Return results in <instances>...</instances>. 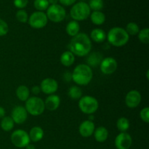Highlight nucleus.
Returning <instances> with one entry per match:
<instances>
[{
  "label": "nucleus",
  "instance_id": "nucleus-36",
  "mask_svg": "<svg viewBox=\"0 0 149 149\" xmlns=\"http://www.w3.org/2000/svg\"><path fill=\"white\" fill-rule=\"evenodd\" d=\"M58 1L64 6H71L75 4L77 0H58Z\"/></svg>",
  "mask_w": 149,
  "mask_h": 149
},
{
  "label": "nucleus",
  "instance_id": "nucleus-27",
  "mask_svg": "<svg viewBox=\"0 0 149 149\" xmlns=\"http://www.w3.org/2000/svg\"><path fill=\"white\" fill-rule=\"evenodd\" d=\"M102 60V55L99 52H93L87 58V63L89 64V66H96L100 64Z\"/></svg>",
  "mask_w": 149,
  "mask_h": 149
},
{
  "label": "nucleus",
  "instance_id": "nucleus-37",
  "mask_svg": "<svg viewBox=\"0 0 149 149\" xmlns=\"http://www.w3.org/2000/svg\"><path fill=\"white\" fill-rule=\"evenodd\" d=\"M40 91H41V89H40V87H39V86H36V85L33 86L31 89V92L35 95H38L39 93H40Z\"/></svg>",
  "mask_w": 149,
  "mask_h": 149
},
{
  "label": "nucleus",
  "instance_id": "nucleus-40",
  "mask_svg": "<svg viewBox=\"0 0 149 149\" xmlns=\"http://www.w3.org/2000/svg\"><path fill=\"white\" fill-rule=\"evenodd\" d=\"M26 149H35V146L33 145H32V144L29 143V145L26 146Z\"/></svg>",
  "mask_w": 149,
  "mask_h": 149
},
{
  "label": "nucleus",
  "instance_id": "nucleus-35",
  "mask_svg": "<svg viewBox=\"0 0 149 149\" xmlns=\"http://www.w3.org/2000/svg\"><path fill=\"white\" fill-rule=\"evenodd\" d=\"M28 3H29V0H14L13 1L15 7L18 8L19 10H23V8H25L27 6Z\"/></svg>",
  "mask_w": 149,
  "mask_h": 149
},
{
  "label": "nucleus",
  "instance_id": "nucleus-9",
  "mask_svg": "<svg viewBox=\"0 0 149 149\" xmlns=\"http://www.w3.org/2000/svg\"><path fill=\"white\" fill-rule=\"evenodd\" d=\"M29 25L31 28L35 29H43L47 24L48 19L46 13L44 12L36 11L32 13L30 17H29Z\"/></svg>",
  "mask_w": 149,
  "mask_h": 149
},
{
  "label": "nucleus",
  "instance_id": "nucleus-4",
  "mask_svg": "<svg viewBox=\"0 0 149 149\" xmlns=\"http://www.w3.org/2000/svg\"><path fill=\"white\" fill-rule=\"evenodd\" d=\"M91 10L88 4L85 1H79L75 3L70 10V15L76 21L84 20L90 17Z\"/></svg>",
  "mask_w": 149,
  "mask_h": 149
},
{
  "label": "nucleus",
  "instance_id": "nucleus-16",
  "mask_svg": "<svg viewBox=\"0 0 149 149\" xmlns=\"http://www.w3.org/2000/svg\"><path fill=\"white\" fill-rule=\"evenodd\" d=\"M61 104V98L58 95L55 94L49 95L45 101V109L50 111L57 110Z\"/></svg>",
  "mask_w": 149,
  "mask_h": 149
},
{
  "label": "nucleus",
  "instance_id": "nucleus-20",
  "mask_svg": "<svg viewBox=\"0 0 149 149\" xmlns=\"http://www.w3.org/2000/svg\"><path fill=\"white\" fill-rule=\"evenodd\" d=\"M60 61L64 66L69 67L74 64L75 61V55L70 51H65L61 55Z\"/></svg>",
  "mask_w": 149,
  "mask_h": 149
},
{
  "label": "nucleus",
  "instance_id": "nucleus-11",
  "mask_svg": "<svg viewBox=\"0 0 149 149\" xmlns=\"http://www.w3.org/2000/svg\"><path fill=\"white\" fill-rule=\"evenodd\" d=\"M132 143V138L127 132H121L115 139V146L117 149H129Z\"/></svg>",
  "mask_w": 149,
  "mask_h": 149
},
{
  "label": "nucleus",
  "instance_id": "nucleus-41",
  "mask_svg": "<svg viewBox=\"0 0 149 149\" xmlns=\"http://www.w3.org/2000/svg\"><path fill=\"white\" fill-rule=\"evenodd\" d=\"M148 73L149 71H147V74H146V77H147V79H148Z\"/></svg>",
  "mask_w": 149,
  "mask_h": 149
},
{
  "label": "nucleus",
  "instance_id": "nucleus-26",
  "mask_svg": "<svg viewBox=\"0 0 149 149\" xmlns=\"http://www.w3.org/2000/svg\"><path fill=\"white\" fill-rule=\"evenodd\" d=\"M130 126V121L125 117L119 118L116 122V127L121 132H126L129 130Z\"/></svg>",
  "mask_w": 149,
  "mask_h": 149
},
{
  "label": "nucleus",
  "instance_id": "nucleus-7",
  "mask_svg": "<svg viewBox=\"0 0 149 149\" xmlns=\"http://www.w3.org/2000/svg\"><path fill=\"white\" fill-rule=\"evenodd\" d=\"M46 15L48 20L50 21L53 23H60L65 19L66 12L64 7L60 4H53L49 6L47 10Z\"/></svg>",
  "mask_w": 149,
  "mask_h": 149
},
{
  "label": "nucleus",
  "instance_id": "nucleus-31",
  "mask_svg": "<svg viewBox=\"0 0 149 149\" xmlns=\"http://www.w3.org/2000/svg\"><path fill=\"white\" fill-rule=\"evenodd\" d=\"M138 34L141 42L143 44L149 43V29L148 28H145V29L141 30Z\"/></svg>",
  "mask_w": 149,
  "mask_h": 149
},
{
  "label": "nucleus",
  "instance_id": "nucleus-32",
  "mask_svg": "<svg viewBox=\"0 0 149 149\" xmlns=\"http://www.w3.org/2000/svg\"><path fill=\"white\" fill-rule=\"evenodd\" d=\"M15 17L16 19L22 23H26L29 20V15H28L27 12L24 10H17L15 14Z\"/></svg>",
  "mask_w": 149,
  "mask_h": 149
},
{
  "label": "nucleus",
  "instance_id": "nucleus-14",
  "mask_svg": "<svg viewBox=\"0 0 149 149\" xmlns=\"http://www.w3.org/2000/svg\"><path fill=\"white\" fill-rule=\"evenodd\" d=\"M11 118L13 119L14 123L17 125L23 124L28 118V113L25 107L23 106H16L12 111Z\"/></svg>",
  "mask_w": 149,
  "mask_h": 149
},
{
  "label": "nucleus",
  "instance_id": "nucleus-15",
  "mask_svg": "<svg viewBox=\"0 0 149 149\" xmlns=\"http://www.w3.org/2000/svg\"><path fill=\"white\" fill-rule=\"evenodd\" d=\"M95 130V124L93 121L85 120L82 122L79 127V134L84 138H89L93 135Z\"/></svg>",
  "mask_w": 149,
  "mask_h": 149
},
{
  "label": "nucleus",
  "instance_id": "nucleus-12",
  "mask_svg": "<svg viewBox=\"0 0 149 149\" xmlns=\"http://www.w3.org/2000/svg\"><path fill=\"white\" fill-rule=\"evenodd\" d=\"M41 91L47 95H52L56 93L58 89L57 81L52 78H46L43 79L40 84Z\"/></svg>",
  "mask_w": 149,
  "mask_h": 149
},
{
  "label": "nucleus",
  "instance_id": "nucleus-42",
  "mask_svg": "<svg viewBox=\"0 0 149 149\" xmlns=\"http://www.w3.org/2000/svg\"><path fill=\"white\" fill-rule=\"evenodd\" d=\"M81 1H84V0H81Z\"/></svg>",
  "mask_w": 149,
  "mask_h": 149
},
{
  "label": "nucleus",
  "instance_id": "nucleus-33",
  "mask_svg": "<svg viewBox=\"0 0 149 149\" xmlns=\"http://www.w3.org/2000/svg\"><path fill=\"white\" fill-rule=\"evenodd\" d=\"M9 32L8 24L4 20L0 18V36H4Z\"/></svg>",
  "mask_w": 149,
  "mask_h": 149
},
{
  "label": "nucleus",
  "instance_id": "nucleus-24",
  "mask_svg": "<svg viewBox=\"0 0 149 149\" xmlns=\"http://www.w3.org/2000/svg\"><path fill=\"white\" fill-rule=\"evenodd\" d=\"M15 123L11 116H4L1 119L0 126L1 128L5 132H10L14 128Z\"/></svg>",
  "mask_w": 149,
  "mask_h": 149
},
{
  "label": "nucleus",
  "instance_id": "nucleus-5",
  "mask_svg": "<svg viewBox=\"0 0 149 149\" xmlns=\"http://www.w3.org/2000/svg\"><path fill=\"white\" fill-rule=\"evenodd\" d=\"M25 109L28 113L32 116H39L45 110V101L39 97H31L26 101Z\"/></svg>",
  "mask_w": 149,
  "mask_h": 149
},
{
  "label": "nucleus",
  "instance_id": "nucleus-6",
  "mask_svg": "<svg viewBox=\"0 0 149 149\" xmlns=\"http://www.w3.org/2000/svg\"><path fill=\"white\" fill-rule=\"evenodd\" d=\"M99 103L95 97L90 95L82 96L79 101V108L82 113L91 115L97 111Z\"/></svg>",
  "mask_w": 149,
  "mask_h": 149
},
{
  "label": "nucleus",
  "instance_id": "nucleus-25",
  "mask_svg": "<svg viewBox=\"0 0 149 149\" xmlns=\"http://www.w3.org/2000/svg\"><path fill=\"white\" fill-rule=\"evenodd\" d=\"M68 95L73 100H79L82 97V90L78 86H71L68 90Z\"/></svg>",
  "mask_w": 149,
  "mask_h": 149
},
{
  "label": "nucleus",
  "instance_id": "nucleus-30",
  "mask_svg": "<svg viewBox=\"0 0 149 149\" xmlns=\"http://www.w3.org/2000/svg\"><path fill=\"white\" fill-rule=\"evenodd\" d=\"M90 10L93 11H100L103 8V0H90L88 4Z\"/></svg>",
  "mask_w": 149,
  "mask_h": 149
},
{
  "label": "nucleus",
  "instance_id": "nucleus-22",
  "mask_svg": "<svg viewBox=\"0 0 149 149\" xmlns=\"http://www.w3.org/2000/svg\"><path fill=\"white\" fill-rule=\"evenodd\" d=\"M16 95L21 101H26L30 96V90L26 85H20L16 90Z\"/></svg>",
  "mask_w": 149,
  "mask_h": 149
},
{
  "label": "nucleus",
  "instance_id": "nucleus-8",
  "mask_svg": "<svg viewBox=\"0 0 149 149\" xmlns=\"http://www.w3.org/2000/svg\"><path fill=\"white\" fill-rule=\"evenodd\" d=\"M11 142L17 148H26L30 143V138L29 133L23 130H17L12 133Z\"/></svg>",
  "mask_w": 149,
  "mask_h": 149
},
{
  "label": "nucleus",
  "instance_id": "nucleus-34",
  "mask_svg": "<svg viewBox=\"0 0 149 149\" xmlns=\"http://www.w3.org/2000/svg\"><path fill=\"white\" fill-rule=\"evenodd\" d=\"M140 116L142 121H143L146 123L149 122V108L145 107L140 112Z\"/></svg>",
  "mask_w": 149,
  "mask_h": 149
},
{
  "label": "nucleus",
  "instance_id": "nucleus-1",
  "mask_svg": "<svg viewBox=\"0 0 149 149\" xmlns=\"http://www.w3.org/2000/svg\"><path fill=\"white\" fill-rule=\"evenodd\" d=\"M68 48L76 56L85 57L91 52V39L86 33H79L71 39Z\"/></svg>",
  "mask_w": 149,
  "mask_h": 149
},
{
  "label": "nucleus",
  "instance_id": "nucleus-19",
  "mask_svg": "<svg viewBox=\"0 0 149 149\" xmlns=\"http://www.w3.org/2000/svg\"><path fill=\"white\" fill-rule=\"evenodd\" d=\"M90 37H91L92 40L94 41L95 42L101 43V42H103L106 40V33L103 29H95L91 31Z\"/></svg>",
  "mask_w": 149,
  "mask_h": 149
},
{
  "label": "nucleus",
  "instance_id": "nucleus-28",
  "mask_svg": "<svg viewBox=\"0 0 149 149\" xmlns=\"http://www.w3.org/2000/svg\"><path fill=\"white\" fill-rule=\"evenodd\" d=\"M125 31L129 34V36H135L139 33L140 29L137 23H134V22H130L127 25Z\"/></svg>",
  "mask_w": 149,
  "mask_h": 149
},
{
  "label": "nucleus",
  "instance_id": "nucleus-17",
  "mask_svg": "<svg viewBox=\"0 0 149 149\" xmlns=\"http://www.w3.org/2000/svg\"><path fill=\"white\" fill-rule=\"evenodd\" d=\"M44 135H45V132H44L43 129L37 126L32 127L29 133L30 141L34 143L40 141L43 138Z\"/></svg>",
  "mask_w": 149,
  "mask_h": 149
},
{
  "label": "nucleus",
  "instance_id": "nucleus-29",
  "mask_svg": "<svg viewBox=\"0 0 149 149\" xmlns=\"http://www.w3.org/2000/svg\"><path fill=\"white\" fill-rule=\"evenodd\" d=\"M33 5L38 11L43 12L47 10L49 4L47 0H34Z\"/></svg>",
  "mask_w": 149,
  "mask_h": 149
},
{
  "label": "nucleus",
  "instance_id": "nucleus-13",
  "mask_svg": "<svg viewBox=\"0 0 149 149\" xmlns=\"http://www.w3.org/2000/svg\"><path fill=\"white\" fill-rule=\"evenodd\" d=\"M141 102V95L139 91L135 90L128 92L125 97V104L128 108L135 109L138 107Z\"/></svg>",
  "mask_w": 149,
  "mask_h": 149
},
{
  "label": "nucleus",
  "instance_id": "nucleus-23",
  "mask_svg": "<svg viewBox=\"0 0 149 149\" xmlns=\"http://www.w3.org/2000/svg\"><path fill=\"white\" fill-rule=\"evenodd\" d=\"M80 30V26L79 24V23L76 20H72V21H70L69 23L67 24L66 28H65V31H66V33H68L69 36H75L76 35L78 34L79 33Z\"/></svg>",
  "mask_w": 149,
  "mask_h": 149
},
{
  "label": "nucleus",
  "instance_id": "nucleus-38",
  "mask_svg": "<svg viewBox=\"0 0 149 149\" xmlns=\"http://www.w3.org/2000/svg\"><path fill=\"white\" fill-rule=\"evenodd\" d=\"M5 113H6L5 109H4L3 107H1V106H0V119L4 118V116H5Z\"/></svg>",
  "mask_w": 149,
  "mask_h": 149
},
{
  "label": "nucleus",
  "instance_id": "nucleus-2",
  "mask_svg": "<svg viewBox=\"0 0 149 149\" xmlns=\"http://www.w3.org/2000/svg\"><path fill=\"white\" fill-rule=\"evenodd\" d=\"M93 77V70L87 64L77 65L71 74L73 81L80 86L87 85L92 81Z\"/></svg>",
  "mask_w": 149,
  "mask_h": 149
},
{
  "label": "nucleus",
  "instance_id": "nucleus-18",
  "mask_svg": "<svg viewBox=\"0 0 149 149\" xmlns=\"http://www.w3.org/2000/svg\"><path fill=\"white\" fill-rule=\"evenodd\" d=\"M94 137L96 141L103 143L109 138V131L105 127H98L94 131Z\"/></svg>",
  "mask_w": 149,
  "mask_h": 149
},
{
  "label": "nucleus",
  "instance_id": "nucleus-3",
  "mask_svg": "<svg viewBox=\"0 0 149 149\" xmlns=\"http://www.w3.org/2000/svg\"><path fill=\"white\" fill-rule=\"evenodd\" d=\"M106 38L111 45L116 47H121L127 44L130 36L123 28L113 27L109 30Z\"/></svg>",
  "mask_w": 149,
  "mask_h": 149
},
{
  "label": "nucleus",
  "instance_id": "nucleus-21",
  "mask_svg": "<svg viewBox=\"0 0 149 149\" xmlns=\"http://www.w3.org/2000/svg\"><path fill=\"white\" fill-rule=\"evenodd\" d=\"M90 16L92 23L96 26L103 25L106 21V15L101 11H93Z\"/></svg>",
  "mask_w": 149,
  "mask_h": 149
},
{
  "label": "nucleus",
  "instance_id": "nucleus-39",
  "mask_svg": "<svg viewBox=\"0 0 149 149\" xmlns=\"http://www.w3.org/2000/svg\"><path fill=\"white\" fill-rule=\"evenodd\" d=\"M49 4L50 5H53V4H57L58 2V0H47Z\"/></svg>",
  "mask_w": 149,
  "mask_h": 149
},
{
  "label": "nucleus",
  "instance_id": "nucleus-10",
  "mask_svg": "<svg viewBox=\"0 0 149 149\" xmlns=\"http://www.w3.org/2000/svg\"><path fill=\"white\" fill-rule=\"evenodd\" d=\"M118 67L117 61L112 57H108L102 60L100 64L101 72L105 75H111L116 71Z\"/></svg>",
  "mask_w": 149,
  "mask_h": 149
}]
</instances>
